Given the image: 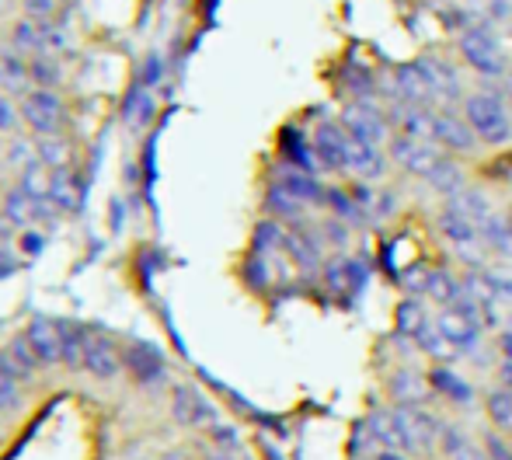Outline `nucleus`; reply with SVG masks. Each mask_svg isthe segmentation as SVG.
Masks as SVG:
<instances>
[{
  "mask_svg": "<svg viewBox=\"0 0 512 460\" xmlns=\"http://www.w3.org/2000/svg\"><path fill=\"white\" fill-rule=\"evenodd\" d=\"M446 210H453V213H460V217H467V220H474V224H485L488 217H492V203H488V196L485 192H478V189H460V192H453L450 199H446Z\"/></svg>",
  "mask_w": 512,
  "mask_h": 460,
  "instance_id": "5701e85b",
  "label": "nucleus"
},
{
  "mask_svg": "<svg viewBox=\"0 0 512 460\" xmlns=\"http://www.w3.org/2000/svg\"><path fill=\"white\" fill-rule=\"evenodd\" d=\"M122 363H126V370L133 373L140 384H157V380H164V356L147 342L129 345L126 356H122Z\"/></svg>",
  "mask_w": 512,
  "mask_h": 460,
  "instance_id": "f3484780",
  "label": "nucleus"
},
{
  "mask_svg": "<svg viewBox=\"0 0 512 460\" xmlns=\"http://www.w3.org/2000/svg\"><path fill=\"white\" fill-rule=\"evenodd\" d=\"M464 122L471 126V133L478 136V143L485 147H502L512 140V119H509V102L499 91L485 88L464 98Z\"/></svg>",
  "mask_w": 512,
  "mask_h": 460,
  "instance_id": "f257e3e1",
  "label": "nucleus"
},
{
  "mask_svg": "<svg viewBox=\"0 0 512 460\" xmlns=\"http://www.w3.org/2000/svg\"><path fill=\"white\" fill-rule=\"evenodd\" d=\"M28 74H32V84L39 91H53L56 84H60V63L53 60V56H35L32 63H28Z\"/></svg>",
  "mask_w": 512,
  "mask_h": 460,
  "instance_id": "72a5a7b5",
  "label": "nucleus"
},
{
  "mask_svg": "<svg viewBox=\"0 0 512 460\" xmlns=\"http://www.w3.org/2000/svg\"><path fill=\"white\" fill-rule=\"evenodd\" d=\"M432 143L439 150H450V154H474L478 150V136L471 133L464 115H453L443 109L432 112Z\"/></svg>",
  "mask_w": 512,
  "mask_h": 460,
  "instance_id": "0eeeda50",
  "label": "nucleus"
},
{
  "mask_svg": "<svg viewBox=\"0 0 512 460\" xmlns=\"http://www.w3.org/2000/svg\"><path fill=\"white\" fill-rule=\"evenodd\" d=\"M4 220L11 227H18V230H28L35 220H39V203H35L28 192L11 189V192H7V199H4Z\"/></svg>",
  "mask_w": 512,
  "mask_h": 460,
  "instance_id": "b1692460",
  "label": "nucleus"
},
{
  "mask_svg": "<svg viewBox=\"0 0 512 460\" xmlns=\"http://www.w3.org/2000/svg\"><path fill=\"white\" fill-rule=\"evenodd\" d=\"M481 241L488 244V248L502 251V255H509L512 251V234L506 227V217H499V213H492V217L481 224Z\"/></svg>",
  "mask_w": 512,
  "mask_h": 460,
  "instance_id": "f704fd0d",
  "label": "nucleus"
},
{
  "mask_svg": "<svg viewBox=\"0 0 512 460\" xmlns=\"http://www.w3.org/2000/svg\"><path fill=\"white\" fill-rule=\"evenodd\" d=\"M450 460H488V454L481 450V443H474V440H471L464 450H460V454H453Z\"/></svg>",
  "mask_w": 512,
  "mask_h": 460,
  "instance_id": "09e8293b",
  "label": "nucleus"
},
{
  "mask_svg": "<svg viewBox=\"0 0 512 460\" xmlns=\"http://www.w3.org/2000/svg\"><path fill=\"white\" fill-rule=\"evenodd\" d=\"M39 161V150H35V143H28V140H14L11 147H7V164H14V168H21L25 171L28 164H35Z\"/></svg>",
  "mask_w": 512,
  "mask_h": 460,
  "instance_id": "a19ab883",
  "label": "nucleus"
},
{
  "mask_svg": "<svg viewBox=\"0 0 512 460\" xmlns=\"http://www.w3.org/2000/svg\"><path fill=\"white\" fill-rule=\"evenodd\" d=\"M411 342H415L418 349L425 352V356H432V359H436L439 366H450L453 359H457V352L450 349V342H446L443 335H439L436 318H432V321H425V325L418 328V335H415V339H411Z\"/></svg>",
  "mask_w": 512,
  "mask_h": 460,
  "instance_id": "cd10ccee",
  "label": "nucleus"
},
{
  "mask_svg": "<svg viewBox=\"0 0 512 460\" xmlns=\"http://www.w3.org/2000/svg\"><path fill=\"white\" fill-rule=\"evenodd\" d=\"M457 49L467 67H474L481 77L506 74V53H502V42H499V35L492 32V25H478V28L460 32Z\"/></svg>",
  "mask_w": 512,
  "mask_h": 460,
  "instance_id": "f03ea898",
  "label": "nucleus"
},
{
  "mask_svg": "<svg viewBox=\"0 0 512 460\" xmlns=\"http://www.w3.org/2000/svg\"><path fill=\"white\" fill-rule=\"evenodd\" d=\"M422 297L439 307H457L464 300V279L446 269H429L422 272Z\"/></svg>",
  "mask_w": 512,
  "mask_h": 460,
  "instance_id": "dca6fc26",
  "label": "nucleus"
},
{
  "mask_svg": "<svg viewBox=\"0 0 512 460\" xmlns=\"http://www.w3.org/2000/svg\"><path fill=\"white\" fill-rule=\"evenodd\" d=\"M425 321H432L425 300L408 297V300H401V304H398V335H401V339H415L418 328H422Z\"/></svg>",
  "mask_w": 512,
  "mask_h": 460,
  "instance_id": "7c9ffc66",
  "label": "nucleus"
},
{
  "mask_svg": "<svg viewBox=\"0 0 512 460\" xmlns=\"http://www.w3.org/2000/svg\"><path fill=\"white\" fill-rule=\"evenodd\" d=\"M11 49H18V53L49 56V21L21 18L18 25L11 28Z\"/></svg>",
  "mask_w": 512,
  "mask_h": 460,
  "instance_id": "4be33fe9",
  "label": "nucleus"
},
{
  "mask_svg": "<svg viewBox=\"0 0 512 460\" xmlns=\"http://www.w3.org/2000/svg\"><path fill=\"white\" fill-rule=\"evenodd\" d=\"M122 356L115 352V345L102 339V335H88V345H84V370L91 373V377L98 380H112L119 377L122 370Z\"/></svg>",
  "mask_w": 512,
  "mask_h": 460,
  "instance_id": "4468645a",
  "label": "nucleus"
},
{
  "mask_svg": "<svg viewBox=\"0 0 512 460\" xmlns=\"http://www.w3.org/2000/svg\"><path fill=\"white\" fill-rule=\"evenodd\" d=\"M436 328H439V335L450 342V349L457 352V356L474 352L481 345V335H485V325H481L478 318H471V314H464L460 307H443V311L436 314Z\"/></svg>",
  "mask_w": 512,
  "mask_h": 460,
  "instance_id": "39448f33",
  "label": "nucleus"
},
{
  "mask_svg": "<svg viewBox=\"0 0 512 460\" xmlns=\"http://www.w3.org/2000/svg\"><path fill=\"white\" fill-rule=\"evenodd\" d=\"M21 7H25V18L53 21L56 11H60V0H21Z\"/></svg>",
  "mask_w": 512,
  "mask_h": 460,
  "instance_id": "37998d69",
  "label": "nucleus"
},
{
  "mask_svg": "<svg viewBox=\"0 0 512 460\" xmlns=\"http://www.w3.org/2000/svg\"><path fill=\"white\" fill-rule=\"evenodd\" d=\"M11 272V258L4 255V248H0V276H7Z\"/></svg>",
  "mask_w": 512,
  "mask_h": 460,
  "instance_id": "6e6d98bb",
  "label": "nucleus"
},
{
  "mask_svg": "<svg viewBox=\"0 0 512 460\" xmlns=\"http://www.w3.org/2000/svg\"><path fill=\"white\" fill-rule=\"evenodd\" d=\"M429 377H422L411 366H398V370L387 377V394H391V408H422L429 398Z\"/></svg>",
  "mask_w": 512,
  "mask_h": 460,
  "instance_id": "1a4fd4ad",
  "label": "nucleus"
},
{
  "mask_svg": "<svg viewBox=\"0 0 512 460\" xmlns=\"http://www.w3.org/2000/svg\"><path fill=\"white\" fill-rule=\"evenodd\" d=\"M373 460H411V457L408 454H398V450H380V454L373 457Z\"/></svg>",
  "mask_w": 512,
  "mask_h": 460,
  "instance_id": "864d4df0",
  "label": "nucleus"
},
{
  "mask_svg": "<svg viewBox=\"0 0 512 460\" xmlns=\"http://www.w3.org/2000/svg\"><path fill=\"white\" fill-rule=\"evenodd\" d=\"M171 415H175L178 426H189V429H213L220 422L216 408L209 405L196 387H175V394H171Z\"/></svg>",
  "mask_w": 512,
  "mask_h": 460,
  "instance_id": "6e6552de",
  "label": "nucleus"
},
{
  "mask_svg": "<svg viewBox=\"0 0 512 460\" xmlns=\"http://www.w3.org/2000/svg\"><path fill=\"white\" fill-rule=\"evenodd\" d=\"M506 227H509V234H512V206H509V213H506Z\"/></svg>",
  "mask_w": 512,
  "mask_h": 460,
  "instance_id": "052dcab7",
  "label": "nucleus"
},
{
  "mask_svg": "<svg viewBox=\"0 0 512 460\" xmlns=\"http://www.w3.org/2000/svg\"><path fill=\"white\" fill-rule=\"evenodd\" d=\"M481 450L488 454V460H512V440L502 433H485L481 436Z\"/></svg>",
  "mask_w": 512,
  "mask_h": 460,
  "instance_id": "79ce46f5",
  "label": "nucleus"
},
{
  "mask_svg": "<svg viewBox=\"0 0 512 460\" xmlns=\"http://www.w3.org/2000/svg\"><path fill=\"white\" fill-rule=\"evenodd\" d=\"M28 84H32V74H28V63L21 60V53L11 46H0V91L25 98Z\"/></svg>",
  "mask_w": 512,
  "mask_h": 460,
  "instance_id": "412c9836",
  "label": "nucleus"
},
{
  "mask_svg": "<svg viewBox=\"0 0 512 460\" xmlns=\"http://www.w3.org/2000/svg\"><path fill=\"white\" fill-rule=\"evenodd\" d=\"M279 185H283L286 192H293L300 203H321L324 192H328V189H321V185L314 182V175H307V171H283Z\"/></svg>",
  "mask_w": 512,
  "mask_h": 460,
  "instance_id": "2f4dec72",
  "label": "nucleus"
},
{
  "mask_svg": "<svg viewBox=\"0 0 512 460\" xmlns=\"http://www.w3.org/2000/svg\"><path fill=\"white\" fill-rule=\"evenodd\" d=\"M391 157L401 171H408L411 178H422V182H429V178L446 164V150H439L436 143L411 140L405 133H398L391 140Z\"/></svg>",
  "mask_w": 512,
  "mask_h": 460,
  "instance_id": "7ed1b4c3",
  "label": "nucleus"
},
{
  "mask_svg": "<svg viewBox=\"0 0 512 460\" xmlns=\"http://www.w3.org/2000/svg\"><path fill=\"white\" fill-rule=\"evenodd\" d=\"M321 234L328 237V244H331V248H345V244H349V227H345L342 220H328V224H324Z\"/></svg>",
  "mask_w": 512,
  "mask_h": 460,
  "instance_id": "49530a36",
  "label": "nucleus"
},
{
  "mask_svg": "<svg viewBox=\"0 0 512 460\" xmlns=\"http://www.w3.org/2000/svg\"><path fill=\"white\" fill-rule=\"evenodd\" d=\"M262 450H265V460H283V454H279V450H276V447H269V443H265V447H262Z\"/></svg>",
  "mask_w": 512,
  "mask_h": 460,
  "instance_id": "13d9d810",
  "label": "nucleus"
},
{
  "mask_svg": "<svg viewBox=\"0 0 512 460\" xmlns=\"http://www.w3.org/2000/svg\"><path fill=\"white\" fill-rule=\"evenodd\" d=\"M42 370V363L35 359L32 345H28L25 335H18L14 342H7L4 349H0V373H7L11 380H18V384H28V380H35V373Z\"/></svg>",
  "mask_w": 512,
  "mask_h": 460,
  "instance_id": "ddd939ff",
  "label": "nucleus"
},
{
  "mask_svg": "<svg viewBox=\"0 0 512 460\" xmlns=\"http://www.w3.org/2000/svg\"><path fill=\"white\" fill-rule=\"evenodd\" d=\"M63 102H60V95H53V91H28L25 98H21V119L28 122V126L39 133V140L42 136H60V129H63Z\"/></svg>",
  "mask_w": 512,
  "mask_h": 460,
  "instance_id": "423d86ee",
  "label": "nucleus"
},
{
  "mask_svg": "<svg viewBox=\"0 0 512 460\" xmlns=\"http://www.w3.org/2000/svg\"><path fill=\"white\" fill-rule=\"evenodd\" d=\"M84 345H88V332L63 325V363L70 370H84Z\"/></svg>",
  "mask_w": 512,
  "mask_h": 460,
  "instance_id": "c9c22d12",
  "label": "nucleus"
},
{
  "mask_svg": "<svg viewBox=\"0 0 512 460\" xmlns=\"http://www.w3.org/2000/svg\"><path fill=\"white\" fill-rule=\"evenodd\" d=\"M21 244H25V251H28V255H35V251H39V237H35V234H25V237H21Z\"/></svg>",
  "mask_w": 512,
  "mask_h": 460,
  "instance_id": "603ef678",
  "label": "nucleus"
},
{
  "mask_svg": "<svg viewBox=\"0 0 512 460\" xmlns=\"http://www.w3.org/2000/svg\"><path fill=\"white\" fill-rule=\"evenodd\" d=\"M255 241H258V248H262V251L286 248V230L279 227L276 220H265V224H258V230H255Z\"/></svg>",
  "mask_w": 512,
  "mask_h": 460,
  "instance_id": "ea45409f",
  "label": "nucleus"
},
{
  "mask_svg": "<svg viewBox=\"0 0 512 460\" xmlns=\"http://www.w3.org/2000/svg\"><path fill=\"white\" fill-rule=\"evenodd\" d=\"M481 283L488 286V293H492L495 300H512V276L502 269H478Z\"/></svg>",
  "mask_w": 512,
  "mask_h": 460,
  "instance_id": "58836bf2",
  "label": "nucleus"
},
{
  "mask_svg": "<svg viewBox=\"0 0 512 460\" xmlns=\"http://www.w3.org/2000/svg\"><path fill=\"white\" fill-rule=\"evenodd\" d=\"M338 126L352 136V140H363V143H373V147H384L391 143V119L377 109L373 102H356L342 112V122Z\"/></svg>",
  "mask_w": 512,
  "mask_h": 460,
  "instance_id": "20e7f679",
  "label": "nucleus"
},
{
  "mask_svg": "<svg viewBox=\"0 0 512 460\" xmlns=\"http://www.w3.org/2000/svg\"><path fill=\"white\" fill-rule=\"evenodd\" d=\"M429 387H432V394H439V398H446L457 408L474 405V387L467 384L453 366H436V370L429 373Z\"/></svg>",
  "mask_w": 512,
  "mask_h": 460,
  "instance_id": "6ab92c4d",
  "label": "nucleus"
},
{
  "mask_svg": "<svg viewBox=\"0 0 512 460\" xmlns=\"http://www.w3.org/2000/svg\"><path fill=\"white\" fill-rule=\"evenodd\" d=\"M28 345H32L35 359L42 366H60L63 363V325L56 321H46V318H35L25 332Z\"/></svg>",
  "mask_w": 512,
  "mask_h": 460,
  "instance_id": "9b49d317",
  "label": "nucleus"
},
{
  "mask_svg": "<svg viewBox=\"0 0 512 460\" xmlns=\"http://www.w3.org/2000/svg\"><path fill=\"white\" fill-rule=\"evenodd\" d=\"M366 433L373 436V443L384 450H398V454H405V440H401V422H398V412L394 408H377V412H370V419L363 422Z\"/></svg>",
  "mask_w": 512,
  "mask_h": 460,
  "instance_id": "aec40b11",
  "label": "nucleus"
},
{
  "mask_svg": "<svg viewBox=\"0 0 512 460\" xmlns=\"http://www.w3.org/2000/svg\"><path fill=\"white\" fill-rule=\"evenodd\" d=\"M499 387H506V391L512 394V363L509 359H502L499 363Z\"/></svg>",
  "mask_w": 512,
  "mask_h": 460,
  "instance_id": "8fccbe9b",
  "label": "nucleus"
},
{
  "mask_svg": "<svg viewBox=\"0 0 512 460\" xmlns=\"http://www.w3.org/2000/svg\"><path fill=\"white\" fill-rule=\"evenodd\" d=\"M506 98H509V105H512V74H509V81H506Z\"/></svg>",
  "mask_w": 512,
  "mask_h": 460,
  "instance_id": "bf43d9fd",
  "label": "nucleus"
},
{
  "mask_svg": "<svg viewBox=\"0 0 512 460\" xmlns=\"http://www.w3.org/2000/svg\"><path fill=\"white\" fill-rule=\"evenodd\" d=\"M286 251H290L293 262L307 272L321 265V241H317L314 234H307V230H290V234H286Z\"/></svg>",
  "mask_w": 512,
  "mask_h": 460,
  "instance_id": "bb28decb",
  "label": "nucleus"
},
{
  "mask_svg": "<svg viewBox=\"0 0 512 460\" xmlns=\"http://www.w3.org/2000/svg\"><path fill=\"white\" fill-rule=\"evenodd\" d=\"M21 405V384L0 373V412H14Z\"/></svg>",
  "mask_w": 512,
  "mask_h": 460,
  "instance_id": "c03bdc74",
  "label": "nucleus"
},
{
  "mask_svg": "<svg viewBox=\"0 0 512 460\" xmlns=\"http://www.w3.org/2000/svg\"><path fill=\"white\" fill-rule=\"evenodd\" d=\"M269 210L276 213V217H283V220H297L300 213H304V203H300L293 192H286L283 185H272V192H269Z\"/></svg>",
  "mask_w": 512,
  "mask_h": 460,
  "instance_id": "e433bc0d",
  "label": "nucleus"
},
{
  "mask_svg": "<svg viewBox=\"0 0 512 460\" xmlns=\"http://www.w3.org/2000/svg\"><path fill=\"white\" fill-rule=\"evenodd\" d=\"M328 286L338 293L356 290V286H363V269L349 258H335V262H328Z\"/></svg>",
  "mask_w": 512,
  "mask_h": 460,
  "instance_id": "473e14b6",
  "label": "nucleus"
},
{
  "mask_svg": "<svg viewBox=\"0 0 512 460\" xmlns=\"http://www.w3.org/2000/svg\"><path fill=\"white\" fill-rule=\"evenodd\" d=\"M387 154L373 143L363 140H349V171H356L363 182H380L387 175Z\"/></svg>",
  "mask_w": 512,
  "mask_h": 460,
  "instance_id": "a211bd4d",
  "label": "nucleus"
},
{
  "mask_svg": "<svg viewBox=\"0 0 512 460\" xmlns=\"http://www.w3.org/2000/svg\"><path fill=\"white\" fill-rule=\"evenodd\" d=\"M161 460H192L189 454H182V450H168V454H164Z\"/></svg>",
  "mask_w": 512,
  "mask_h": 460,
  "instance_id": "4d7b16f0",
  "label": "nucleus"
},
{
  "mask_svg": "<svg viewBox=\"0 0 512 460\" xmlns=\"http://www.w3.org/2000/svg\"><path fill=\"white\" fill-rule=\"evenodd\" d=\"M439 234L446 237V241L453 244V248H460L467 258L474 262V251H478V244H485L481 241V227L474 224V220H467V217H460V213H453V210H443L439 213Z\"/></svg>",
  "mask_w": 512,
  "mask_h": 460,
  "instance_id": "2eb2a0df",
  "label": "nucleus"
},
{
  "mask_svg": "<svg viewBox=\"0 0 512 460\" xmlns=\"http://www.w3.org/2000/svg\"><path fill=\"white\" fill-rule=\"evenodd\" d=\"M485 415H488V422H492L495 433H502L512 440V394L506 387H492V391L485 394Z\"/></svg>",
  "mask_w": 512,
  "mask_h": 460,
  "instance_id": "393cba45",
  "label": "nucleus"
},
{
  "mask_svg": "<svg viewBox=\"0 0 512 460\" xmlns=\"http://www.w3.org/2000/svg\"><path fill=\"white\" fill-rule=\"evenodd\" d=\"M18 112L21 109H14L11 95L0 91V133H14V129H18Z\"/></svg>",
  "mask_w": 512,
  "mask_h": 460,
  "instance_id": "a18cd8bd",
  "label": "nucleus"
},
{
  "mask_svg": "<svg viewBox=\"0 0 512 460\" xmlns=\"http://www.w3.org/2000/svg\"><path fill=\"white\" fill-rule=\"evenodd\" d=\"M499 352H502V359L512 363V328H506V332L499 335Z\"/></svg>",
  "mask_w": 512,
  "mask_h": 460,
  "instance_id": "3c124183",
  "label": "nucleus"
},
{
  "mask_svg": "<svg viewBox=\"0 0 512 460\" xmlns=\"http://www.w3.org/2000/svg\"><path fill=\"white\" fill-rule=\"evenodd\" d=\"M349 140L352 136L345 133L342 126H321L314 133V154L321 161V168L331 171H349Z\"/></svg>",
  "mask_w": 512,
  "mask_h": 460,
  "instance_id": "f8f14e48",
  "label": "nucleus"
},
{
  "mask_svg": "<svg viewBox=\"0 0 512 460\" xmlns=\"http://www.w3.org/2000/svg\"><path fill=\"white\" fill-rule=\"evenodd\" d=\"M18 189H21V192H28V196H32L35 203H49V192H53V171H49L42 161L28 164V168L21 171Z\"/></svg>",
  "mask_w": 512,
  "mask_h": 460,
  "instance_id": "c756f323",
  "label": "nucleus"
},
{
  "mask_svg": "<svg viewBox=\"0 0 512 460\" xmlns=\"http://www.w3.org/2000/svg\"><path fill=\"white\" fill-rule=\"evenodd\" d=\"M418 67H422L425 81H429L432 109H436V105H450L453 98H460V77L450 60H443V56H425V60H418Z\"/></svg>",
  "mask_w": 512,
  "mask_h": 460,
  "instance_id": "9d476101",
  "label": "nucleus"
},
{
  "mask_svg": "<svg viewBox=\"0 0 512 460\" xmlns=\"http://www.w3.org/2000/svg\"><path fill=\"white\" fill-rule=\"evenodd\" d=\"M35 150H39V161L46 164L49 171H63L74 164V143L63 140V136H42V140L35 143Z\"/></svg>",
  "mask_w": 512,
  "mask_h": 460,
  "instance_id": "c85d7f7f",
  "label": "nucleus"
},
{
  "mask_svg": "<svg viewBox=\"0 0 512 460\" xmlns=\"http://www.w3.org/2000/svg\"><path fill=\"white\" fill-rule=\"evenodd\" d=\"M206 460H237V457L230 454V450H209Z\"/></svg>",
  "mask_w": 512,
  "mask_h": 460,
  "instance_id": "5fc2aeb1",
  "label": "nucleus"
},
{
  "mask_svg": "<svg viewBox=\"0 0 512 460\" xmlns=\"http://www.w3.org/2000/svg\"><path fill=\"white\" fill-rule=\"evenodd\" d=\"M49 203H53L56 210H63V213L81 206V178H77L70 168L53 171V192H49Z\"/></svg>",
  "mask_w": 512,
  "mask_h": 460,
  "instance_id": "a878e982",
  "label": "nucleus"
},
{
  "mask_svg": "<svg viewBox=\"0 0 512 460\" xmlns=\"http://www.w3.org/2000/svg\"><path fill=\"white\" fill-rule=\"evenodd\" d=\"M248 276L255 286H265L269 283V269H265V258H251L248 262Z\"/></svg>",
  "mask_w": 512,
  "mask_h": 460,
  "instance_id": "de8ad7c7",
  "label": "nucleus"
},
{
  "mask_svg": "<svg viewBox=\"0 0 512 460\" xmlns=\"http://www.w3.org/2000/svg\"><path fill=\"white\" fill-rule=\"evenodd\" d=\"M324 203L335 210V220H342V224H359V217H363V210H359L356 199L345 196V192H338V189L324 192Z\"/></svg>",
  "mask_w": 512,
  "mask_h": 460,
  "instance_id": "4c0bfd02",
  "label": "nucleus"
}]
</instances>
